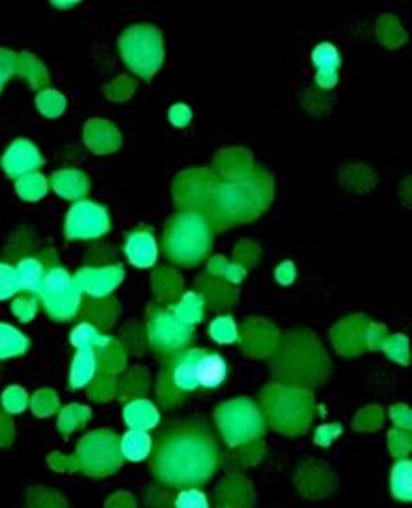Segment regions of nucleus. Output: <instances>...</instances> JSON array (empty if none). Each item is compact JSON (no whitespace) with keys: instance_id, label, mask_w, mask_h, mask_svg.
Instances as JSON below:
<instances>
[{"instance_id":"cd10ccee","label":"nucleus","mask_w":412,"mask_h":508,"mask_svg":"<svg viewBox=\"0 0 412 508\" xmlns=\"http://www.w3.org/2000/svg\"><path fill=\"white\" fill-rule=\"evenodd\" d=\"M20 193L23 198H29V193H33L30 195V200H37L44 195V190H46V181L42 176H27L23 180H20Z\"/></svg>"},{"instance_id":"0eeeda50","label":"nucleus","mask_w":412,"mask_h":508,"mask_svg":"<svg viewBox=\"0 0 412 508\" xmlns=\"http://www.w3.org/2000/svg\"><path fill=\"white\" fill-rule=\"evenodd\" d=\"M76 467L91 478L115 474L124 461L120 436L110 431H93L86 434L76 448Z\"/></svg>"},{"instance_id":"f8f14e48","label":"nucleus","mask_w":412,"mask_h":508,"mask_svg":"<svg viewBox=\"0 0 412 508\" xmlns=\"http://www.w3.org/2000/svg\"><path fill=\"white\" fill-rule=\"evenodd\" d=\"M44 164L39 149L27 139H15L12 145L6 149L0 166L6 171V176L20 181L30 173L37 171Z\"/></svg>"},{"instance_id":"dca6fc26","label":"nucleus","mask_w":412,"mask_h":508,"mask_svg":"<svg viewBox=\"0 0 412 508\" xmlns=\"http://www.w3.org/2000/svg\"><path fill=\"white\" fill-rule=\"evenodd\" d=\"M228 377V363L223 355L203 348L198 362V381L202 390H213L225 383Z\"/></svg>"},{"instance_id":"f3484780","label":"nucleus","mask_w":412,"mask_h":508,"mask_svg":"<svg viewBox=\"0 0 412 508\" xmlns=\"http://www.w3.org/2000/svg\"><path fill=\"white\" fill-rule=\"evenodd\" d=\"M98 366H99L98 351H93V348H78L71 363V375H69L71 389L78 390L90 385L91 379L95 377V372H98Z\"/></svg>"},{"instance_id":"7ed1b4c3","label":"nucleus","mask_w":412,"mask_h":508,"mask_svg":"<svg viewBox=\"0 0 412 508\" xmlns=\"http://www.w3.org/2000/svg\"><path fill=\"white\" fill-rule=\"evenodd\" d=\"M215 231L200 210H179L171 215L162 234L164 256L181 267H196L210 258Z\"/></svg>"},{"instance_id":"aec40b11","label":"nucleus","mask_w":412,"mask_h":508,"mask_svg":"<svg viewBox=\"0 0 412 508\" xmlns=\"http://www.w3.org/2000/svg\"><path fill=\"white\" fill-rule=\"evenodd\" d=\"M52 187L56 193L63 198H81L86 195L88 190V178L82 171L74 170H63L52 176Z\"/></svg>"},{"instance_id":"5701e85b","label":"nucleus","mask_w":412,"mask_h":508,"mask_svg":"<svg viewBox=\"0 0 412 508\" xmlns=\"http://www.w3.org/2000/svg\"><path fill=\"white\" fill-rule=\"evenodd\" d=\"M71 343L74 345L76 351L78 348H93V351H99V348L107 346L108 337L103 336L95 324L81 322L71 333Z\"/></svg>"},{"instance_id":"f03ea898","label":"nucleus","mask_w":412,"mask_h":508,"mask_svg":"<svg viewBox=\"0 0 412 508\" xmlns=\"http://www.w3.org/2000/svg\"><path fill=\"white\" fill-rule=\"evenodd\" d=\"M276 183L264 168L247 170L230 180H217L202 212L215 232L247 225L274 202Z\"/></svg>"},{"instance_id":"ddd939ff","label":"nucleus","mask_w":412,"mask_h":508,"mask_svg":"<svg viewBox=\"0 0 412 508\" xmlns=\"http://www.w3.org/2000/svg\"><path fill=\"white\" fill-rule=\"evenodd\" d=\"M56 261H57L56 253L47 250L40 253H29V256H23L18 263H15V275H18L21 292L35 295L46 271Z\"/></svg>"},{"instance_id":"f257e3e1","label":"nucleus","mask_w":412,"mask_h":508,"mask_svg":"<svg viewBox=\"0 0 412 508\" xmlns=\"http://www.w3.org/2000/svg\"><path fill=\"white\" fill-rule=\"evenodd\" d=\"M219 459L213 428L202 417H186L158 428L152 436L149 469L164 487H202L213 478Z\"/></svg>"},{"instance_id":"a211bd4d","label":"nucleus","mask_w":412,"mask_h":508,"mask_svg":"<svg viewBox=\"0 0 412 508\" xmlns=\"http://www.w3.org/2000/svg\"><path fill=\"white\" fill-rule=\"evenodd\" d=\"M124 421L130 428H137V431H150L160 423V414H158L152 402L133 400L124 407Z\"/></svg>"},{"instance_id":"412c9836","label":"nucleus","mask_w":412,"mask_h":508,"mask_svg":"<svg viewBox=\"0 0 412 508\" xmlns=\"http://www.w3.org/2000/svg\"><path fill=\"white\" fill-rule=\"evenodd\" d=\"M30 341L18 328L0 322V360L21 356L29 351Z\"/></svg>"},{"instance_id":"6ab92c4d","label":"nucleus","mask_w":412,"mask_h":508,"mask_svg":"<svg viewBox=\"0 0 412 508\" xmlns=\"http://www.w3.org/2000/svg\"><path fill=\"white\" fill-rule=\"evenodd\" d=\"M152 448V436L149 434V431H137V428H130L120 438V450L124 459H128L132 463H141L149 459Z\"/></svg>"},{"instance_id":"4468645a","label":"nucleus","mask_w":412,"mask_h":508,"mask_svg":"<svg viewBox=\"0 0 412 508\" xmlns=\"http://www.w3.org/2000/svg\"><path fill=\"white\" fill-rule=\"evenodd\" d=\"M124 253L137 268H150L158 259V244L149 227H137L128 232L124 242Z\"/></svg>"},{"instance_id":"c85d7f7f","label":"nucleus","mask_w":412,"mask_h":508,"mask_svg":"<svg viewBox=\"0 0 412 508\" xmlns=\"http://www.w3.org/2000/svg\"><path fill=\"white\" fill-rule=\"evenodd\" d=\"M13 69V56L0 50V90H3L6 78L12 74Z\"/></svg>"},{"instance_id":"1a4fd4ad","label":"nucleus","mask_w":412,"mask_h":508,"mask_svg":"<svg viewBox=\"0 0 412 508\" xmlns=\"http://www.w3.org/2000/svg\"><path fill=\"white\" fill-rule=\"evenodd\" d=\"M194 336V329L176 307L156 305L149 314V341L154 351L162 355H171L188 346Z\"/></svg>"},{"instance_id":"b1692460","label":"nucleus","mask_w":412,"mask_h":508,"mask_svg":"<svg viewBox=\"0 0 412 508\" xmlns=\"http://www.w3.org/2000/svg\"><path fill=\"white\" fill-rule=\"evenodd\" d=\"M210 336L219 345H228L240 339L232 316H219V319H215L210 326Z\"/></svg>"},{"instance_id":"9b49d317","label":"nucleus","mask_w":412,"mask_h":508,"mask_svg":"<svg viewBox=\"0 0 412 508\" xmlns=\"http://www.w3.org/2000/svg\"><path fill=\"white\" fill-rule=\"evenodd\" d=\"M217 178L208 170H190L181 173L173 187L176 204L179 210H200L208 202L211 188L215 187Z\"/></svg>"},{"instance_id":"423d86ee","label":"nucleus","mask_w":412,"mask_h":508,"mask_svg":"<svg viewBox=\"0 0 412 508\" xmlns=\"http://www.w3.org/2000/svg\"><path fill=\"white\" fill-rule=\"evenodd\" d=\"M120 54L135 74L150 78L164 59L162 35L152 25H133L120 37Z\"/></svg>"},{"instance_id":"a878e982","label":"nucleus","mask_w":412,"mask_h":508,"mask_svg":"<svg viewBox=\"0 0 412 508\" xmlns=\"http://www.w3.org/2000/svg\"><path fill=\"white\" fill-rule=\"evenodd\" d=\"M313 61H315V66H318L320 69H323V71H322L323 74L329 73L330 76H337L335 69L339 67L340 59H339L337 50H335V48H332V46L323 44V46H320V48H315Z\"/></svg>"},{"instance_id":"6e6552de","label":"nucleus","mask_w":412,"mask_h":508,"mask_svg":"<svg viewBox=\"0 0 412 508\" xmlns=\"http://www.w3.org/2000/svg\"><path fill=\"white\" fill-rule=\"evenodd\" d=\"M215 419L220 428V434H223L230 448L257 440L266 431L261 409L249 399H237L219 406Z\"/></svg>"},{"instance_id":"4be33fe9","label":"nucleus","mask_w":412,"mask_h":508,"mask_svg":"<svg viewBox=\"0 0 412 508\" xmlns=\"http://www.w3.org/2000/svg\"><path fill=\"white\" fill-rule=\"evenodd\" d=\"M390 484H391V495L408 503L412 499V463L408 459H403V461L395 463L391 469V476H390Z\"/></svg>"},{"instance_id":"bb28decb","label":"nucleus","mask_w":412,"mask_h":508,"mask_svg":"<svg viewBox=\"0 0 412 508\" xmlns=\"http://www.w3.org/2000/svg\"><path fill=\"white\" fill-rule=\"evenodd\" d=\"M176 504H177L179 508H183V506L208 508V506H210V501H208V497H205V494H202V491H200L198 487H185V489H181V494H179Z\"/></svg>"},{"instance_id":"20e7f679","label":"nucleus","mask_w":412,"mask_h":508,"mask_svg":"<svg viewBox=\"0 0 412 508\" xmlns=\"http://www.w3.org/2000/svg\"><path fill=\"white\" fill-rule=\"evenodd\" d=\"M203 353L200 346H185L167 355L158 375L156 396L162 406L176 407L188 396L202 390L198 381V362Z\"/></svg>"},{"instance_id":"2eb2a0df","label":"nucleus","mask_w":412,"mask_h":508,"mask_svg":"<svg viewBox=\"0 0 412 508\" xmlns=\"http://www.w3.org/2000/svg\"><path fill=\"white\" fill-rule=\"evenodd\" d=\"M124 268L113 267V268H82L78 273L76 280L81 284L82 292H88L93 297L107 295L110 290L116 288V284L124 276Z\"/></svg>"},{"instance_id":"39448f33","label":"nucleus","mask_w":412,"mask_h":508,"mask_svg":"<svg viewBox=\"0 0 412 508\" xmlns=\"http://www.w3.org/2000/svg\"><path fill=\"white\" fill-rule=\"evenodd\" d=\"M35 297H39L46 314L57 322L76 319L82 307L81 284L59 263V259L46 271Z\"/></svg>"},{"instance_id":"393cba45","label":"nucleus","mask_w":412,"mask_h":508,"mask_svg":"<svg viewBox=\"0 0 412 508\" xmlns=\"http://www.w3.org/2000/svg\"><path fill=\"white\" fill-rule=\"evenodd\" d=\"M21 292L15 267L8 263H0V301H8L15 293Z\"/></svg>"},{"instance_id":"9d476101","label":"nucleus","mask_w":412,"mask_h":508,"mask_svg":"<svg viewBox=\"0 0 412 508\" xmlns=\"http://www.w3.org/2000/svg\"><path fill=\"white\" fill-rule=\"evenodd\" d=\"M110 231V217L105 206L91 200H78L65 217V238L74 241H98Z\"/></svg>"}]
</instances>
